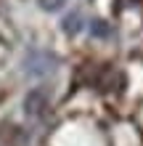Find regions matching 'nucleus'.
I'll return each instance as SVG.
<instances>
[{
    "mask_svg": "<svg viewBox=\"0 0 143 146\" xmlns=\"http://www.w3.org/2000/svg\"><path fill=\"white\" fill-rule=\"evenodd\" d=\"M93 35L103 37V35H111V29L106 27V21H96V24H93Z\"/></svg>",
    "mask_w": 143,
    "mask_h": 146,
    "instance_id": "nucleus-4",
    "label": "nucleus"
},
{
    "mask_svg": "<svg viewBox=\"0 0 143 146\" xmlns=\"http://www.w3.org/2000/svg\"><path fill=\"white\" fill-rule=\"evenodd\" d=\"M64 3H66V0H40V5H43L45 11H58Z\"/></svg>",
    "mask_w": 143,
    "mask_h": 146,
    "instance_id": "nucleus-3",
    "label": "nucleus"
},
{
    "mask_svg": "<svg viewBox=\"0 0 143 146\" xmlns=\"http://www.w3.org/2000/svg\"><path fill=\"white\" fill-rule=\"evenodd\" d=\"M27 66H29V74H48L50 69H53V58H50L48 53H32L27 58Z\"/></svg>",
    "mask_w": 143,
    "mask_h": 146,
    "instance_id": "nucleus-2",
    "label": "nucleus"
},
{
    "mask_svg": "<svg viewBox=\"0 0 143 146\" xmlns=\"http://www.w3.org/2000/svg\"><path fill=\"white\" fill-rule=\"evenodd\" d=\"M24 109H27L29 117H40V114L48 109V96H45V90H32L29 96H27V101H24Z\"/></svg>",
    "mask_w": 143,
    "mask_h": 146,
    "instance_id": "nucleus-1",
    "label": "nucleus"
}]
</instances>
